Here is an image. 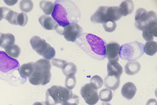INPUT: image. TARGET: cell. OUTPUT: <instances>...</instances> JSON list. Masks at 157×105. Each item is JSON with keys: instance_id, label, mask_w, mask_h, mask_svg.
<instances>
[{"instance_id": "2e32d148", "label": "cell", "mask_w": 157, "mask_h": 105, "mask_svg": "<svg viewBox=\"0 0 157 105\" xmlns=\"http://www.w3.org/2000/svg\"><path fill=\"white\" fill-rule=\"evenodd\" d=\"M136 91V88L133 83L128 82L123 85L121 92L123 97L128 100H130L134 97Z\"/></svg>"}, {"instance_id": "9c48e42d", "label": "cell", "mask_w": 157, "mask_h": 105, "mask_svg": "<svg viewBox=\"0 0 157 105\" xmlns=\"http://www.w3.org/2000/svg\"><path fill=\"white\" fill-rule=\"evenodd\" d=\"M80 93L85 102L89 105H94L99 101L97 90L93 88L90 84H86L82 87Z\"/></svg>"}, {"instance_id": "f546056e", "label": "cell", "mask_w": 157, "mask_h": 105, "mask_svg": "<svg viewBox=\"0 0 157 105\" xmlns=\"http://www.w3.org/2000/svg\"><path fill=\"white\" fill-rule=\"evenodd\" d=\"M76 84V79L75 76L67 77L65 81V86L68 89L71 90L75 87Z\"/></svg>"}, {"instance_id": "6da1fadb", "label": "cell", "mask_w": 157, "mask_h": 105, "mask_svg": "<svg viewBox=\"0 0 157 105\" xmlns=\"http://www.w3.org/2000/svg\"><path fill=\"white\" fill-rule=\"evenodd\" d=\"M52 16L61 27L77 23L81 19V11L73 2L69 0H57Z\"/></svg>"}, {"instance_id": "8fae6325", "label": "cell", "mask_w": 157, "mask_h": 105, "mask_svg": "<svg viewBox=\"0 0 157 105\" xmlns=\"http://www.w3.org/2000/svg\"><path fill=\"white\" fill-rule=\"evenodd\" d=\"M120 48V45L116 42L111 43L106 45L105 56L109 61H118Z\"/></svg>"}, {"instance_id": "d4e9b609", "label": "cell", "mask_w": 157, "mask_h": 105, "mask_svg": "<svg viewBox=\"0 0 157 105\" xmlns=\"http://www.w3.org/2000/svg\"><path fill=\"white\" fill-rule=\"evenodd\" d=\"M5 49L7 55L13 58H17L21 52L20 47L18 45L14 44L8 47Z\"/></svg>"}, {"instance_id": "d590c367", "label": "cell", "mask_w": 157, "mask_h": 105, "mask_svg": "<svg viewBox=\"0 0 157 105\" xmlns=\"http://www.w3.org/2000/svg\"><path fill=\"white\" fill-rule=\"evenodd\" d=\"M3 19L2 7H0V21Z\"/></svg>"}, {"instance_id": "1f68e13d", "label": "cell", "mask_w": 157, "mask_h": 105, "mask_svg": "<svg viewBox=\"0 0 157 105\" xmlns=\"http://www.w3.org/2000/svg\"><path fill=\"white\" fill-rule=\"evenodd\" d=\"M105 30L108 32H112L115 29L117 24L115 21H108L104 22L103 24Z\"/></svg>"}, {"instance_id": "30bf717a", "label": "cell", "mask_w": 157, "mask_h": 105, "mask_svg": "<svg viewBox=\"0 0 157 105\" xmlns=\"http://www.w3.org/2000/svg\"><path fill=\"white\" fill-rule=\"evenodd\" d=\"M155 21H157L156 13L153 11H150L144 15L139 20L136 21L135 25L138 30L143 31L145 30L150 23Z\"/></svg>"}, {"instance_id": "4fadbf2b", "label": "cell", "mask_w": 157, "mask_h": 105, "mask_svg": "<svg viewBox=\"0 0 157 105\" xmlns=\"http://www.w3.org/2000/svg\"><path fill=\"white\" fill-rule=\"evenodd\" d=\"M107 70L108 75L120 77L123 72L121 64L117 61L115 60L109 61L107 65Z\"/></svg>"}, {"instance_id": "5b68a950", "label": "cell", "mask_w": 157, "mask_h": 105, "mask_svg": "<svg viewBox=\"0 0 157 105\" xmlns=\"http://www.w3.org/2000/svg\"><path fill=\"white\" fill-rule=\"evenodd\" d=\"M71 90L59 86L54 85L46 91V105H68L74 95Z\"/></svg>"}, {"instance_id": "3957f363", "label": "cell", "mask_w": 157, "mask_h": 105, "mask_svg": "<svg viewBox=\"0 0 157 105\" xmlns=\"http://www.w3.org/2000/svg\"><path fill=\"white\" fill-rule=\"evenodd\" d=\"M20 65L17 60L9 56L5 52L0 51V79L14 86L25 83L27 78L14 74L16 71H18Z\"/></svg>"}, {"instance_id": "e0dca14e", "label": "cell", "mask_w": 157, "mask_h": 105, "mask_svg": "<svg viewBox=\"0 0 157 105\" xmlns=\"http://www.w3.org/2000/svg\"><path fill=\"white\" fill-rule=\"evenodd\" d=\"M3 18L12 24L17 25V18L18 13L6 7H2Z\"/></svg>"}, {"instance_id": "7c38bea8", "label": "cell", "mask_w": 157, "mask_h": 105, "mask_svg": "<svg viewBox=\"0 0 157 105\" xmlns=\"http://www.w3.org/2000/svg\"><path fill=\"white\" fill-rule=\"evenodd\" d=\"M122 16L118 7L107 6L105 15L106 22L115 21L119 20Z\"/></svg>"}, {"instance_id": "cb8c5ba5", "label": "cell", "mask_w": 157, "mask_h": 105, "mask_svg": "<svg viewBox=\"0 0 157 105\" xmlns=\"http://www.w3.org/2000/svg\"><path fill=\"white\" fill-rule=\"evenodd\" d=\"M39 6L45 14L50 15L53 12L55 5L51 2L43 1L40 2Z\"/></svg>"}, {"instance_id": "ba28073f", "label": "cell", "mask_w": 157, "mask_h": 105, "mask_svg": "<svg viewBox=\"0 0 157 105\" xmlns=\"http://www.w3.org/2000/svg\"><path fill=\"white\" fill-rule=\"evenodd\" d=\"M55 30L59 34L63 35L67 41L73 42L75 41L83 31L82 28L77 23L70 24L63 27L58 24Z\"/></svg>"}, {"instance_id": "5bb4252c", "label": "cell", "mask_w": 157, "mask_h": 105, "mask_svg": "<svg viewBox=\"0 0 157 105\" xmlns=\"http://www.w3.org/2000/svg\"><path fill=\"white\" fill-rule=\"evenodd\" d=\"M157 22H152L142 31L143 37L146 41H152L153 40L154 37H157Z\"/></svg>"}, {"instance_id": "ffe728a7", "label": "cell", "mask_w": 157, "mask_h": 105, "mask_svg": "<svg viewBox=\"0 0 157 105\" xmlns=\"http://www.w3.org/2000/svg\"><path fill=\"white\" fill-rule=\"evenodd\" d=\"M34 63L31 62L22 65L18 70L20 75L25 78L30 77L34 71Z\"/></svg>"}, {"instance_id": "f35d334b", "label": "cell", "mask_w": 157, "mask_h": 105, "mask_svg": "<svg viewBox=\"0 0 157 105\" xmlns=\"http://www.w3.org/2000/svg\"></svg>"}, {"instance_id": "603a6c76", "label": "cell", "mask_w": 157, "mask_h": 105, "mask_svg": "<svg viewBox=\"0 0 157 105\" xmlns=\"http://www.w3.org/2000/svg\"><path fill=\"white\" fill-rule=\"evenodd\" d=\"M62 69L63 73L67 77L75 76L77 71L76 65L71 62H67Z\"/></svg>"}, {"instance_id": "d6986e66", "label": "cell", "mask_w": 157, "mask_h": 105, "mask_svg": "<svg viewBox=\"0 0 157 105\" xmlns=\"http://www.w3.org/2000/svg\"><path fill=\"white\" fill-rule=\"evenodd\" d=\"M14 36L11 33H0V47L4 49L14 44Z\"/></svg>"}, {"instance_id": "7a4b0ae2", "label": "cell", "mask_w": 157, "mask_h": 105, "mask_svg": "<svg viewBox=\"0 0 157 105\" xmlns=\"http://www.w3.org/2000/svg\"><path fill=\"white\" fill-rule=\"evenodd\" d=\"M75 43L88 56L101 60L105 56L106 42L100 37L91 33H82L76 39Z\"/></svg>"}, {"instance_id": "9a60e30c", "label": "cell", "mask_w": 157, "mask_h": 105, "mask_svg": "<svg viewBox=\"0 0 157 105\" xmlns=\"http://www.w3.org/2000/svg\"><path fill=\"white\" fill-rule=\"evenodd\" d=\"M38 20L43 27L47 30H55L58 24L53 18L45 15L41 16Z\"/></svg>"}, {"instance_id": "52a82bcc", "label": "cell", "mask_w": 157, "mask_h": 105, "mask_svg": "<svg viewBox=\"0 0 157 105\" xmlns=\"http://www.w3.org/2000/svg\"><path fill=\"white\" fill-rule=\"evenodd\" d=\"M30 43L33 49L46 59L50 60L55 57V49L47 43L44 39L39 36H34L31 39Z\"/></svg>"}, {"instance_id": "44dd1931", "label": "cell", "mask_w": 157, "mask_h": 105, "mask_svg": "<svg viewBox=\"0 0 157 105\" xmlns=\"http://www.w3.org/2000/svg\"><path fill=\"white\" fill-rule=\"evenodd\" d=\"M119 8L122 16H126L133 12L134 6L132 1H125L119 6Z\"/></svg>"}, {"instance_id": "836d02e7", "label": "cell", "mask_w": 157, "mask_h": 105, "mask_svg": "<svg viewBox=\"0 0 157 105\" xmlns=\"http://www.w3.org/2000/svg\"><path fill=\"white\" fill-rule=\"evenodd\" d=\"M147 12L145 9L140 8L138 9L136 13L135 20L136 21L139 20Z\"/></svg>"}, {"instance_id": "4dcf8cb0", "label": "cell", "mask_w": 157, "mask_h": 105, "mask_svg": "<svg viewBox=\"0 0 157 105\" xmlns=\"http://www.w3.org/2000/svg\"><path fill=\"white\" fill-rule=\"evenodd\" d=\"M28 20V17L25 13L22 12L18 14L17 18L18 25L23 27L27 24Z\"/></svg>"}, {"instance_id": "8d00e7d4", "label": "cell", "mask_w": 157, "mask_h": 105, "mask_svg": "<svg viewBox=\"0 0 157 105\" xmlns=\"http://www.w3.org/2000/svg\"><path fill=\"white\" fill-rule=\"evenodd\" d=\"M33 105H46L44 102H36L33 103Z\"/></svg>"}, {"instance_id": "484cf974", "label": "cell", "mask_w": 157, "mask_h": 105, "mask_svg": "<svg viewBox=\"0 0 157 105\" xmlns=\"http://www.w3.org/2000/svg\"><path fill=\"white\" fill-rule=\"evenodd\" d=\"M144 50L147 55H154L157 51V42L153 41L147 42L144 46Z\"/></svg>"}, {"instance_id": "277c9868", "label": "cell", "mask_w": 157, "mask_h": 105, "mask_svg": "<svg viewBox=\"0 0 157 105\" xmlns=\"http://www.w3.org/2000/svg\"><path fill=\"white\" fill-rule=\"evenodd\" d=\"M51 65L50 61L42 59L34 63V71L29 78L30 83L34 85H44L50 81Z\"/></svg>"}, {"instance_id": "e575fe53", "label": "cell", "mask_w": 157, "mask_h": 105, "mask_svg": "<svg viewBox=\"0 0 157 105\" xmlns=\"http://www.w3.org/2000/svg\"><path fill=\"white\" fill-rule=\"evenodd\" d=\"M146 105H157L156 100L154 99H151L147 102Z\"/></svg>"}, {"instance_id": "83f0119b", "label": "cell", "mask_w": 157, "mask_h": 105, "mask_svg": "<svg viewBox=\"0 0 157 105\" xmlns=\"http://www.w3.org/2000/svg\"><path fill=\"white\" fill-rule=\"evenodd\" d=\"M90 84L93 88L97 90L102 87L103 82L100 76L95 75L91 78Z\"/></svg>"}, {"instance_id": "ac0fdd59", "label": "cell", "mask_w": 157, "mask_h": 105, "mask_svg": "<svg viewBox=\"0 0 157 105\" xmlns=\"http://www.w3.org/2000/svg\"><path fill=\"white\" fill-rule=\"evenodd\" d=\"M104 84L106 88L115 91L119 87L120 77L108 75L104 79Z\"/></svg>"}, {"instance_id": "7402d4cb", "label": "cell", "mask_w": 157, "mask_h": 105, "mask_svg": "<svg viewBox=\"0 0 157 105\" xmlns=\"http://www.w3.org/2000/svg\"><path fill=\"white\" fill-rule=\"evenodd\" d=\"M140 64L136 61L128 62L124 67L125 72L129 75H133L137 74L140 71Z\"/></svg>"}, {"instance_id": "d6a6232c", "label": "cell", "mask_w": 157, "mask_h": 105, "mask_svg": "<svg viewBox=\"0 0 157 105\" xmlns=\"http://www.w3.org/2000/svg\"><path fill=\"white\" fill-rule=\"evenodd\" d=\"M67 62L65 60L58 59H54L52 60V64L54 66L61 69Z\"/></svg>"}, {"instance_id": "8992f818", "label": "cell", "mask_w": 157, "mask_h": 105, "mask_svg": "<svg viewBox=\"0 0 157 105\" xmlns=\"http://www.w3.org/2000/svg\"><path fill=\"white\" fill-rule=\"evenodd\" d=\"M144 53V45L135 41L122 45L120 48L119 56L123 60L131 61L137 60Z\"/></svg>"}, {"instance_id": "74e56055", "label": "cell", "mask_w": 157, "mask_h": 105, "mask_svg": "<svg viewBox=\"0 0 157 105\" xmlns=\"http://www.w3.org/2000/svg\"><path fill=\"white\" fill-rule=\"evenodd\" d=\"M102 105H111L109 103L102 102Z\"/></svg>"}, {"instance_id": "4316f807", "label": "cell", "mask_w": 157, "mask_h": 105, "mask_svg": "<svg viewBox=\"0 0 157 105\" xmlns=\"http://www.w3.org/2000/svg\"><path fill=\"white\" fill-rule=\"evenodd\" d=\"M113 96L112 91L109 89H104L99 93V98L101 101L110 102L112 100Z\"/></svg>"}, {"instance_id": "f1b7e54d", "label": "cell", "mask_w": 157, "mask_h": 105, "mask_svg": "<svg viewBox=\"0 0 157 105\" xmlns=\"http://www.w3.org/2000/svg\"><path fill=\"white\" fill-rule=\"evenodd\" d=\"M20 7L22 11L28 13L33 10V5L31 1H22L20 2Z\"/></svg>"}]
</instances>
